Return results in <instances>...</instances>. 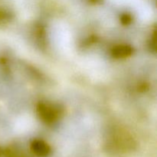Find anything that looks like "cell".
<instances>
[{
    "label": "cell",
    "mask_w": 157,
    "mask_h": 157,
    "mask_svg": "<svg viewBox=\"0 0 157 157\" xmlns=\"http://www.w3.org/2000/svg\"><path fill=\"white\" fill-rule=\"evenodd\" d=\"M34 151L38 155V156H46L48 154V149L45 146L40 144H36L34 145Z\"/></svg>",
    "instance_id": "6da1fadb"
}]
</instances>
